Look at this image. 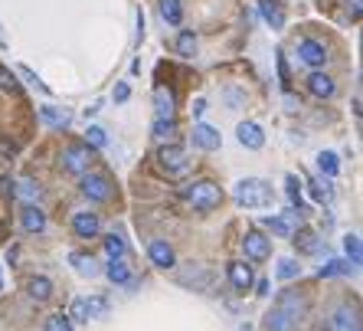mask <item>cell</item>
Listing matches in <instances>:
<instances>
[{
	"instance_id": "1",
	"label": "cell",
	"mask_w": 363,
	"mask_h": 331,
	"mask_svg": "<svg viewBox=\"0 0 363 331\" xmlns=\"http://www.w3.org/2000/svg\"><path fill=\"white\" fill-rule=\"evenodd\" d=\"M301 312H304V299H298L295 292H282L278 302L272 305V312L262 318V325H265V331H291L295 321L301 318Z\"/></svg>"
},
{
	"instance_id": "2",
	"label": "cell",
	"mask_w": 363,
	"mask_h": 331,
	"mask_svg": "<svg viewBox=\"0 0 363 331\" xmlns=\"http://www.w3.org/2000/svg\"><path fill=\"white\" fill-rule=\"evenodd\" d=\"M236 204L239 207H249V210H258V207H269L272 204V187L265 181H258V177H245V181L236 184Z\"/></svg>"
},
{
	"instance_id": "3",
	"label": "cell",
	"mask_w": 363,
	"mask_h": 331,
	"mask_svg": "<svg viewBox=\"0 0 363 331\" xmlns=\"http://www.w3.org/2000/svg\"><path fill=\"white\" fill-rule=\"evenodd\" d=\"M187 200L193 204V210L210 213L223 204V187L213 184V181H193L190 187H187Z\"/></svg>"
},
{
	"instance_id": "4",
	"label": "cell",
	"mask_w": 363,
	"mask_h": 331,
	"mask_svg": "<svg viewBox=\"0 0 363 331\" xmlns=\"http://www.w3.org/2000/svg\"><path fill=\"white\" fill-rule=\"evenodd\" d=\"M161 167H164L170 177H180L190 171V154L183 145H164L161 148Z\"/></svg>"
},
{
	"instance_id": "5",
	"label": "cell",
	"mask_w": 363,
	"mask_h": 331,
	"mask_svg": "<svg viewBox=\"0 0 363 331\" xmlns=\"http://www.w3.org/2000/svg\"><path fill=\"white\" fill-rule=\"evenodd\" d=\"M95 161V151L82 141V145H69V148L62 151V167L69 171V174H85L89 164Z\"/></svg>"
},
{
	"instance_id": "6",
	"label": "cell",
	"mask_w": 363,
	"mask_h": 331,
	"mask_svg": "<svg viewBox=\"0 0 363 331\" xmlns=\"http://www.w3.org/2000/svg\"><path fill=\"white\" fill-rule=\"evenodd\" d=\"M242 253L252 259V262H265V259L272 256V240L265 233H258V230H249L242 236Z\"/></svg>"
},
{
	"instance_id": "7",
	"label": "cell",
	"mask_w": 363,
	"mask_h": 331,
	"mask_svg": "<svg viewBox=\"0 0 363 331\" xmlns=\"http://www.w3.org/2000/svg\"><path fill=\"white\" fill-rule=\"evenodd\" d=\"M301 220V213L298 210H285L282 217H265V226H269V233L272 236H282V240H291L295 236V223Z\"/></svg>"
},
{
	"instance_id": "8",
	"label": "cell",
	"mask_w": 363,
	"mask_h": 331,
	"mask_svg": "<svg viewBox=\"0 0 363 331\" xmlns=\"http://www.w3.org/2000/svg\"><path fill=\"white\" fill-rule=\"evenodd\" d=\"M82 194L89 197V200H95V204H102V200L111 197V181H108L105 174H85L82 177Z\"/></svg>"
},
{
	"instance_id": "9",
	"label": "cell",
	"mask_w": 363,
	"mask_h": 331,
	"mask_svg": "<svg viewBox=\"0 0 363 331\" xmlns=\"http://www.w3.org/2000/svg\"><path fill=\"white\" fill-rule=\"evenodd\" d=\"M298 60H301L304 66H311V69H321V66L327 62V49H324V43H318V40H301V43H298Z\"/></svg>"
},
{
	"instance_id": "10",
	"label": "cell",
	"mask_w": 363,
	"mask_h": 331,
	"mask_svg": "<svg viewBox=\"0 0 363 331\" xmlns=\"http://www.w3.org/2000/svg\"><path fill=\"white\" fill-rule=\"evenodd\" d=\"M148 256H151V262L157 266V269H174V266H177L174 246H170L167 240H154L151 246H148Z\"/></svg>"
},
{
	"instance_id": "11",
	"label": "cell",
	"mask_w": 363,
	"mask_h": 331,
	"mask_svg": "<svg viewBox=\"0 0 363 331\" xmlns=\"http://www.w3.org/2000/svg\"><path fill=\"white\" fill-rule=\"evenodd\" d=\"M236 138H239L242 148H249V151H258L265 145V132L258 128L256 121H242L239 128H236Z\"/></svg>"
},
{
	"instance_id": "12",
	"label": "cell",
	"mask_w": 363,
	"mask_h": 331,
	"mask_svg": "<svg viewBox=\"0 0 363 331\" xmlns=\"http://www.w3.org/2000/svg\"><path fill=\"white\" fill-rule=\"evenodd\" d=\"M190 138H193V145L203 151H216L219 145H223V138H219V132L213 128V125H193V132H190Z\"/></svg>"
},
{
	"instance_id": "13",
	"label": "cell",
	"mask_w": 363,
	"mask_h": 331,
	"mask_svg": "<svg viewBox=\"0 0 363 331\" xmlns=\"http://www.w3.org/2000/svg\"><path fill=\"white\" fill-rule=\"evenodd\" d=\"M72 230H76V236H82V240H92V236H98V230H102V220L95 217V213L82 210L72 217Z\"/></svg>"
},
{
	"instance_id": "14",
	"label": "cell",
	"mask_w": 363,
	"mask_h": 331,
	"mask_svg": "<svg viewBox=\"0 0 363 331\" xmlns=\"http://www.w3.org/2000/svg\"><path fill=\"white\" fill-rule=\"evenodd\" d=\"M154 119H161V121L174 119V92L167 89V86L154 89Z\"/></svg>"
},
{
	"instance_id": "15",
	"label": "cell",
	"mask_w": 363,
	"mask_h": 331,
	"mask_svg": "<svg viewBox=\"0 0 363 331\" xmlns=\"http://www.w3.org/2000/svg\"><path fill=\"white\" fill-rule=\"evenodd\" d=\"M308 89H311V95H318V99H331L334 92H337V86H334V79L327 73H311L308 75Z\"/></svg>"
},
{
	"instance_id": "16",
	"label": "cell",
	"mask_w": 363,
	"mask_h": 331,
	"mask_svg": "<svg viewBox=\"0 0 363 331\" xmlns=\"http://www.w3.org/2000/svg\"><path fill=\"white\" fill-rule=\"evenodd\" d=\"M334 328H337V331H357V328H360L357 308H353V305H340V308L334 312Z\"/></svg>"
},
{
	"instance_id": "17",
	"label": "cell",
	"mask_w": 363,
	"mask_h": 331,
	"mask_svg": "<svg viewBox=\"0 0 363 331\" xmlns=\"http://www.w3.org/2000/svg\"><path fill=\"white\" fill-rule=\"evenodd\" d=\"M258 10H262L265 23H269L272 30H285V10H282L275 0H258Z\"/></svg>"
},
{
	"instance_id": "18",
	"label": "cell",
	"mask_w": 363,
	"mask_h": 331,
	"mask_svg": "<svg viewBox=\"0 0 363 331\" xmlns=\"http://www.w3.org/2000/svg\"><path fill=\"white\" fill-rule=\"evenodd\" d=\"M40 119L46 125H53V128H69V121H72V112H66V108H56V106H43L40 108Z\"/></svg>"
},
{
	"instance_id": "19",
	"label": "cell",
	"mask_w": 363,
	"mask_h": 331,
	"mask_svg": "<svg viewBox=\"0 0 363 331\" xmlns=\"http://www.w3.org/2000/svg\"><path fill=\"white\" fill-rule=\"evenodd\" d=\"M291 240H295V246H298L301 256H311V253H318L321 249V236L314 233V230H298Z\"/></svg>"
},
{
	"instance_id": "20",
	"label": "cell",
	"mask_w": 363,
	"mask_h": 331,
	"mask_svg": "<svg viewBox=\"0 0 363 331\" xmlns=\"http://www.w3.org/2000/svg\"><path fill=\"white\" fill-rule=\"evenodd\" d=\"M20 223H23V230L27 233H43L46 230V213L33 204V207H23V217H20Z\"/></svg>"
},
{
	"instance_id": "21",
	"label": "cell",
	"mask_w": 363,
	"mask_h": 331,
	"mask_svg": "<svg viewBox=\"0 0 363 331\" xmlns=\"http://www.w3.org/2000/svg\"><path fill=\"white\" fill-rule=\"evenodd\" d=\"M14 194L20 197V200H23L27 207H33V204H36V200L43 197V187H40V184H36V181H30V177H23V181H16Z\"/></svg>"
},
{
	"instance_id": "22",
	"label": "cell",
	"mask_w": 363,
	"mask_h": 331,
	"mask_svg": "<svg viewBox=\"0 0 363 331\" xmlns=\"http://www.w3.org/2000/svg\"><path fill=\"white\" fill-rule=\"evenodd\" d=\"M229 282L245 292V289L252 286V269H249V262H229Z\"/></svg>"
},
{
	"instance_id": "23",
	"label": "cell",
	"mask_w": 363,
	"mask_h": 331,
	"mask_svg": "<svg viewBox=\"0 0 363 331\" xmlns=\"http://www.w3.org/2000/svg\"><path fill=\"white\" fill-rule=\"evenodd\" d=\"M27 289H30V299L33 302H46L49 295H53V282H49L46 275H33L30 282H27Z\"/></svg>"
},
{
	"instance_id": "24",
	"label": "cell",
	"mask_w": 363,
	"mask_h": 331,
	"mask_svg": "<svg viewBox=\"0 0 363 331\" xmlns=\"http://www.w3.org/2000/svg\"><path fill=\"white\" fill-rule=\"evenodd\" d=\"M161 16L167 20V27H180V23H183L180 0H161Z\"/></svg>"
},
{
	"instance_id": "25",
	"label": "cell",
	"mask_w": 363,
	"mask_h": 331,
	"mask_svg": "<svg viewBox=\"0 0 363 331\" xmlns=\"http://www.w3.org/2000/svg\"><path fill=\"white\" fill-rule=\"evenodd\" d=\"M105 272H108V279H111V282H118V286H131V272H128V266H124L121 259H111Z\"/></svg>"
},
{
	"instance_id": "26",
	"label": "cell",
	"mask_w": 363,
	"mask_h": 331,
	"mask_svg": "<svg viewBox=\"0 0 363 331\" xmlns=\"http://www.w3.org/2000/svg\"><path fill=\"white\" fill-rule=\"evenodd\" d=\"M177 53H180L183 60H193V53H197V33L183 30L180 36H177Z\"/></svg>"
},
{
	"instance_id": "27",
	"label": "cell",
	"mask_w": 363,
	"mask_h": 331,
	"mask_svg": "<svg viewBox=\"0 0 363 331\" xmlns=\"http://www.w3.org/2000/svg\"><path fill=\"white\" fill-rule=\"evenodd\" d=\"M275 275H278L282 282H288V279H298V275H301V262H295V259H278Z\"/></svg>"
},
{
	"instance_id": "28",
	"label": "cell",
	"mask_w": 363,
	"mask_h": 331,
	"mask_svg": "<svg viewBox=\"0 0 363 331\" xmlns=\"http://www.w3.org/2000/svg\"><path fill=\"white\" fill-rule=\"evenodd\" d=\"M318 167H321V174H324V177H334V174L340 171V161H337V154H334V151H321V154H318Z\"/></svg>"
},
{
	"instance_id": "29",
	"label": "cell",
	"mask_w": 363,
	"mask_h": 331,
	"mask_svg": "<svg viewBox=\"0 0 363 331\" xmlns=\"http://www.w3.org/2000/svg\"><path fill=\"white\" fill-rule=\"evenodd\" d=\"M344 249H347V256H350V266L357 269L363 262V249H360V236L357 233H350V236H344Z\"/></svg>"
},
{
	"instance_id": "30",
	"label": "cell",
	"mask_w": 363,
	"mask_h": 331,
	"mask_svg": "<svg viewBox=\"0 0 363 331\" xmlns=\"http://www.w3.org/2000/svg\"><path fill=\"white\" fill-rule=\"evenodd\" d=\"M72 269L79 272V275H95L98 272V266H95V259L92 256H85V253H72Z\"/></svg>"
},
{
	"instance_id": "31",
	"label": "cell",
	"mask_w": 363,
	"mask_h": 331,
	"mask_svg": "<svg viewBox=\"0 0 363 331\" xmlns=\"http://www.w3.org/2000/svg\"><path fill=\"white\" fill-rule=\"evenodd\" d=\"M308 187H311V197H314L318 204H331V197H334V191H331V177H327V181H324V177H321V181H311Z\"/></svg>"
},
{
	"instance_id": "32",
	"label": "cell",
	"mask_w": 363,
	"mask_h": 331,
	"mask_svg": "<svg viewBox=\"0 0 363 331\" xmlns=\"http://www.w3.org/2000/svg\"><path fill=\"white\" fill-rule=\"evenodd\" d=\"M174 135H177V125H174V119H170V121L154 119V138H157V141H170V145H174Z\"/></svg>"
},
{
	"instance_id": "33",
	"label": "cell",
	"mask_w": 363,
	"mask_h": 331,
	"mask_svg": "<svg viewBox=\"0 0 363 331\" xmlns=\"http://www.w3.org/2000/svg\"><path fill=\"white\" fill-rule=\"evenodd\" d=\"M85 312H89V318H105L108 315V299L89 295V299H85Z\"/></svg>"
},
{
	"instance_id": "34",
	"label": "cell",
	"mask_w": 363,
	"mask_h": 331,
	"mask_svg": "<svg viewBox=\"0 0 363 331\" xmlns=\"http://www.w3.org/2000/svg\"><path fill=\"white\" fill-rule=\"evenodd\" d=\"M85 145H89L92 151L105 148V145H108V135H105V128H98V125H89V132H85Z\"/></svg>"
},
{
	"instance_id": "35",
	"label": "cell",
	"mask_w": 363,
	"mask_h": 331,
	"mask_svg": "<svg viewBox=\"0 0 363 331\" xmlns=\"http://www.w3.org/2000/svg\"><path fill=\"white\" fill-rule=\"evenodd\" d=\"M353 269V266H350V262H344V259H331V262H327V266H321V279H331V275H344V272H350Z\"/></svg>"
},
{
	"instance_id": "36",
	"label": "cell",
	"mask_w": 363,
	"mask_h": 331,
	"mask_svg": "<svg viewBox=\"0 0 363 331\" xmlns=\"http://www.w3.org/2000/svg\"><path fill=\"white\" fill-rule=\"evenodd\" d=\"M288 200H291V210H301V184H298V177L295 174H288Z\"/></svg>"
},
{
	"instance_id": "37",
	"label": "cell",
	"mask_w": 363,
	"mask_h": 331,
	"mask_svg": "<svg viewBox=\"0 0 363 331\" xmlns=\"http://www.w3.org/2000/svg\"><path fill=\"white\" fill-rule=\"evenodd\" d=\"M105 253H108V259H121V256H124V240L115 236V233L105 236Z\"/></svg>"
},
{
	"instance_id": "38",
	"label": "cell",
	"mask_w": 363,
	"mask_h": 331,
	"mask_svg": "<svg viewBox=\"0 0 363 331\" xmlns=\"http://www.w3.org/2000/svg\"><path fill=\"white\" fill-rule=\"evenodd\" d=\"M46 331H72V321L62 315V312H56V315L46 318Z\"/></svg>"
},
{
	"instance_id": "39",
	"label": "cell",
	"mask_w": 363,
	"mask_h": 331,
	"mask_svg": "<svg viewBox=\"0 0 363 331\" xmlns=\"http://www.w3.org/2000/svg\"><path fill=\"white\" fill-rule=\"evenodd\" d=\"M0 89H7V92H20V82H16V75L7 69V66H0Z\"/></svg>"
},
{
	"instance_id": "40",
	"label": "cell",
	"mask_w": 363,
	"mask_h": 331,
	"mask_svg": "<svg viewBox=\"0 0 363 331\" xmlns=\"http://www.w3.org/2000/svg\"><path fill=\"white\" fill-rule=\"evenodd\" d=\"M69 315L76 318V321H89V312H85V299H76V302H72Z\"/></svg>"
},
{
	"instance_id": "41",
	"label": "cell",
	"mask_w": 363,
	"mask_h": 331,
	"mask_svg": "<svg viewBox=\"0 0 363 331\" xmlns=\"http://www.w3.org/2000/svg\"><path fill=\"white\" fill-rule=\"evenodd\" d=\"M20 73L27 75V79H30V82H33V86H36V89H40V92H49V86H46V82H40V75L33 73L30 66H20Z\"/></svg>"
},
{
	"instance_id": "42",
	"label": "cell",
	"mask_w": 363,
	"mask_h": 331,
	"mask_svg": "<svg viewBox=\"0 0 363 331\" xmlns=\"http://www.w3.org/2000/svg\"><path fill=\"white\" fill-rule=\"evenodd\" d=\"M14 187H16V181L10 177V174L0 177V197H14Z\"/></svg>"
},
{
	"instance_id": "43",
	"label": "cell",
	"mask_w": 363,
	"mask_h": 331,
	"mask_svg": "<svg viewBox=\"0 0 363 331\" xmlns=\"http://www.w3.org/2000/svg\"><path fill=\"white\" fill-rule=\"evenodd\" d=\"M128 95H131V86H128V82H118V86H115V102H128Z\"/></svg>"
},
{
	"instance_id": "44",
	"label": "cell",
	"mask_w": 363,
	"mask_h": 331,
	"mask_svg": "<svg viewBox=\"0 0 363 331\" xmlns=\"http://www.w3.org/2000/svg\"><path fill=\"white\" fill-rule=\"evenodd\" d=\"M347 10H350V16H353V20H360V14H363V0H347Z\"/></svg>"
},
{
	"instance_id": "45",
	"label": "cell",
	"mask_w": 363,
	"mask_h": 331,
	"mask_svg": "<svg viewBox=\"0 0 363 331\" xmlns=\"http://www.w3.org/2000/svg\"><path fill=\"white\" fill-rule=\"evenodd\" d=\"M278 75H282V86L288 89V66H285V56L278 53Z\"/></svg>"
},
{
	"instance_id": "46",
	"label": "cell",
	"mask_w": 363,
	"mask_h": 331,
	"mask_svg": "<svg viewBox=\"0 0 363 331\" xmlns=\"http://www.w3.org/2000/svg\"><path fill=\"white\" fill-rule=\"evenodd\" d=\"M203 112H206V102H203V99H197V102H193V115H203Z\"/></svg>"
},
{
	"instance_id": "47",
	"label": "cell",
	"mask_w": 363,
	"mask_h": 331,
	"mask_svg": "<svg viewBox=\"0 0 363 331\" xmlns=\"http://www.w3.org/2000/svg\"><path fill=\"white\" fill-rule=\"evenodd\" d=\"M258 295H269V279H262V282H258V289H256Z\"/></svg>"
},
{
	"instance_id": "48",
	"label": "cell",
	"mask_w": 363,
	"mask_h": 331,
	"mask_svg": "<svg viewBox=\"0 0 363 331\" xmlns=\"http://www.w3.org/2000/svg\"><path fill=\"white\" fill-rule=\"evenodd\" d=\"M0 46H7V36H3V30H0Z\"/></svg>"
},
{
	"instance_id": "49",
	"label": "cell",
	"mask_w": 363,
	"mask_h": 331,
	"mask_svg": "<svg viewBox=\"0 0 363 331\" xmlns=\"http://www.w3.org/2000/svg\"><path fill=\"white\" fill-rule=\"evenodd\" d=\"M239 331H252V328H249V325H242V328Z\"/></svg>"
},
{
	"instance_id": "50",
	"label": "cell",
	"mask_w": 363,
	"mask_h": 331,
	"mask_svg": "<svg viewBox=\"0 0 363 331\" xmlns=\"http://www.w3.org/2000/svg\"><path fill=\"white\" fill-rule=\"evenodd\" d=\"M357 331H360V328H357Z\"/></svg>"
}]
</instances>
